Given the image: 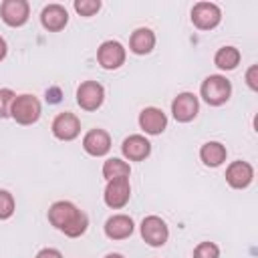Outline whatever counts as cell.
Listing matches in <instances>:
<instances>
[{
    "label": "cell",
    "mask_w": 258,
    "mask_h": 258,
    "mask_svg": "<svg viewBox=\"0 0 258 258\" xmlns=\"http://www.w3.org/2000/svg\"><path fill=\"white\" fill-rule=\"evenodd\" d=\"M48 222L69 238H79L89 226L87 214H83L75 204L64 200L54 202L48 208Z\"/></svg>",
    "instance_id": "1"
},
{
    "label": "cell",
    "mask_w": 258,
    "mask_h": 258,
    "mask_svg": "<svg viewBox=\"0 0 258 258\" xmlns=\"http://www.w3.org/2000/svg\"><path fill=\"white\" fill-rule=\"evenodd\" d=\"M232 95V83L222 75H210L202 83V97L208 105L220 107L224 105Z\"/></svg>",
    "instance_id": "2"
},
{
    "label": "cell",
    "mask_w": 258,
    "mask_h": 258,
    "mask_svg": "<svg viewBox=\"0 0 258 258\" xmlns=\"http://www.w3.org/2000/svg\"><path fill=\"white\" fill-rule=\"evenodd\" d=\"M10 117L20 123V125H32L38 121L40 117V101L34 95H16L12 109H10Z\"/></svg>",
    "instance_id": "3"
},
{
    "label": "cell",
    "mask_w": 258,
    "mask_h": 258,
    "mask_svg": "<svg viewBox=\"0 0 258 258\" xmlns=\"http://www.w3.org/2000/svg\"><path fill=\"white\" fill-rule=\"evenodd\" d=\"M222 20V10L214 2H198L191 8V22L200 30H212L220 24Z\"/></svg>",
    "instance_id": "4"
},
{
    "label": "cell",
    "mask_w": 258,
    "mask_h": 258,
    "mask_svg": "<svg viewBox=\"0 0 258 258\" xmlns=\"http://www.w3.org/2000/svg\"><path fill=\"white\" fill-rule=\"evenodd\" d=\"M105 101V89L97 81H85L77 89V103L85 111H97Z\"/></svg>",
    "instance_id": "5"
},
{
    "label": "cell",
    "mask_w": 258,
    "mask_h": 258,
    "mask_svg": "<svg viewBox=\"0 0 258 258\" xmlns=\"http://www.w3.org/2000/svg\"><path fill=\"white\" fill-rule=\"evenodd\" d=\"M141 238L149 246H153V248L163 246L167 242V238H169L167 224L159 216H147V218H143V222H141Z\"/></svg>",
    "instance_id": "6"
},
{
    "label": "cell",
    "mask_w": 258,
    "mask_h": 258,
    "mask_svg": "<svg viewBox=\"0 0 258 258\" xmlns=\"http://www.w3.org/2000/svg\"><path fill=\"white\" fill-rule=\"evenodd\" d=\"M105 204L113 210L123 208L129 198H131V185H129V177H117V179H109L107 187H105Z\"/></svg>",
    "instance_id": "7"
},
{
    "label": "cell",
    "mask_w": 258,
    "mask_h": 258,
    "mask_svg": "<svg viewBox=\"0 0 258 258\" xmlns=\"http://www.w3.org/2000/svg\"><path fill=\"white\" fill-rule=\"evenodd\" d=\"M97 60L103 69L115 71L125 62V46L119 40H105L97 50Z\"/></svg>",
    "instance_id": "8"
},
{
    "label": "cell",
    "mask_w": 258,
    "mask_h": 258,
    "mask_svg": "<svg viewBox=\"0 0 258 258\" xmlns=\"http://www.w3.org/2000/svg\"><path fill=\"white\" fill-rule=\"evenodd\" d=\"M28 14H30V6L26 0H4L0 6V16H2L4 24L12 26V28L26 24Z\"/></svg>",
    "instance_id": "9"
},
{
    "label": "cell",
    "mask_w": 258,
    "mask_h": 258,
    "mask_svg": "<svg viewBox=\"0 0 258 258\" xmlns=\"http://www.w3.org/2000/svg\"><path fill=\"white\" fill-rule=\"evenodd\" d=\"M198 111H200V103H198V97L194 93H179L171 101L173 119L179 123H189L191 119H196Z\"/></svg>",
    "instance_id": "10"
},
{
    "label": "cell",
    "mask_w": 258,
    "mask_h": 258,
    "mask_svg": "<svg viewBox=\"0 0 258 258\" xmlns=\"http://www.w3.org/2000/svg\"><path fill=\"white\" fill-rule=\"evenodd\" d=\"M81 133V121L77 115L64 111L58 113L52 121V135L60 141H73L77 135Z\"/></svg>",
    "instance_id": "11"
},
{
    "label": "cell",
    "mask_w": 258,
    "mask_h": 258,
    "mask_svg": "<svg viewBox=\"0 0 258 258\" xmlns=\"http://www.w3.org/2000/svg\"><path fill=\"white\" fill-rule=\"evenodd\" d=\"M254 179V167L246 161H232L226 169V181L234 189H244Z\"/></svg>",
    "instance_id": "12"
},
{
    "label": "cell",
    "mask_w": 258,
    "mask_h": 258,
    "mask_svg": "<svg viewBox=\"0 0 258 258\" xmlns=\"http://www.w3.org/2000/svg\"><path fill=\"white\" fill-rule=\"evenodd\" d=\"M139 127L147 133V135H159L165 131L167 127V117L161 109L157 107H145L139 113Z\"/></svg>",
    "instance_id": "13"
},
{
    "label": "cell",
    "mask_w": 258,
    "mask_h": 258,
    "mask_svg": "<svg viewBox=\"0 0 258 258\" xmlns=\"http://www.w3.org/2000/svg\"><path fill=\"white\" fill-rule=\"evenodd\" d=\"M83 147L89 155L93 157H103L109 153L111 149V137L105 129H91L85 137H83Z\"/></svg>",
    "instance_id": "14"
},
{
    "label": "cell",
    "mask_w": 258,
    "mask_h": 258,
    "mask_svg": "<svg viewBox=\"0 0 258 258\" xmlns=\"http://www.w3.org/2000/svg\"><path fill=\"white\" fill-rule=\"evenodd\" d=\"M40 22H42V26H44L46 30L58 32V30H62V28L67 26V22H69V12H67V8L60 6V4H48V6H44L42 12H40Z\"/></svg>",
    "instance_id": "15"
},
{
    "label": "cell",
    "mask_w": 258,
    "mask_h": 258,
    "mask_svg": "<svg viewBox=\"0 0 258 258\" xmlns=\"http://www.w3.org/2000/svg\"><path fill=\"white\" fill-rule=\"evenodd\" d=\"M121 151L129 161H143L151 153V143L143 135H129L123 141Z\"/></svg>",
    "instance_id": "16"
},
{
    "label": "cell",
    "mask_w": 258,
    "mask_h": 258,
    "mask_svg": "<svg viewBox=\"0 0 258 258\" xmlns=\"http://www.w3.org/2000/svg\"><path fill=\"white\" fill-rule=\"evenodd\" d=\"M105 234L111 240H125V238H129L133 234V220L129 216H125V214L111 216L105 222Z\"/></svg>",
    "instance_id": "17"
},
{
    "label": "cell",
    "mask_w": 258,
    "mask_h": 258,
    "mask_svg": "<svg viewBox=\"0 0 258 258\" xmlns=\"http://www.w3.org/2000/svg\"><path fill=\"white\" fill-rule=\"evenodd\" d=\"M155 46V34L151 28H137L129 38V48L135 54H149Z\"/></svg>",
    "instance_id": "18"
},
{
    "label": "cell",
    "mask_w": 258,
    "mask_h": 258,
    "mask_svg": "<svg viewBox=\"0 0 258 258\" xmlns=\"http://www.w3.org/2000/svg\"><path fill=\"white\" fill-rule=\"evenodd\" d=\"M226 155H228V151H226V147L220 141H208L200 149V157H202L204 165H208V167L222 165L226 161Z\"/></svg>",
    "instance_id": "19"
},
{
    "label": "cell",
    "mask_w": 258,
    "mask_h": 258,
    "mask_svg": "<svg viewBox=\"0 0 258 258\" xmlns=\"http://www.w3.org/2000/svg\"><path fill=\"white\" fill-rule=\"evenodd\" d=\"M214 62L218 69L222 71H232L240 64V50L236 46H222L216 56H214Z\"/></svg>",
    "instance_id": "20"
},
{
    "label": "cell",
    "mask_w": 258,
    "mask_h": 258,
    "mask_svg": "<svg viewBox=\"0 0 258 258\" xmlns=\"http://www.w3.org/2000/svg\"><path fill=\"white\" fill-rule=\"evenodd\" d=\"M131 173V167L129 163H125L123 159L119 157H111L103 163V177L109 181V179H117V177H129Z\"/></svg>",
    "instance_id": "21"
},
{
    "label": "cell",
    "mask_w": 258,
    "mask_h": 258,
    "mask_svg": "<svg viewBox=\"0 0 258 258\" xmlns=\"http://www.w3.org/2000/svg\"><path fill=\"white\" fill-rule=\"evenodd\" d=\"M14 208L16 204H14L12 194L6 189H0V220H8L14 214Z\"/></svg>",
    "instance_id": "22"
},
{
    "label": "cell",
    "mask_w": 258,
    "mask_h": 258,
    "mask_svg": "<svg viewBox=\"0 0 258 258\" xmlns=\"http://www.w3.org/2000/svg\"><path fill=\"white\" fill-rule=\"evenodd\" d=\"M194 258H220V248L214 242H200L194 250Z\"/></svg>",
    "instance_id": "23"
},
{
    "label": "cell",
    "mask_w": 258,
    "mask_h": 258,
    "mask_svg": "<svg viewBox=\"0 0 258 258\" xmlns=\"http://www.w3.org/2000/svg\"><path fill=\"white\" fill-rule=\"evenodd\" d=\"M99 8H101L99 0H75V10L81 16H93L99 12Z\"/></svg>",
    "instance_id": "24"
},
{
    "label": "cell",
    "mask_w": 258,
    "mask_h": 258,
    "mask_svg": "<svg viewBox=\"0 0 258 258\" xmlns=\"http://www.w3.org/2000/svg\"><path fill=\"white\" fill-rule=\"evenodd\" d=\"M16 99V93L12 89H0V117H8L12 103Z\"/></svg>",
    "instance_id": "25"
},
{
    "label": "cell",
    "mask_w": 258,
    "mask_h": 258,
    "mask_svg": "<svg viewBox=\"0 0 258 258\" xmlns=\"http://www.w3.org/2000/svg\"><path fill=\"white\" fill-rule=\"evenodd\" d=\"M246 81H248V87L252 91H258V64H252L246 71Z\"/></svg>",
    "instance_id": "26"
},
{
    "label": "cell",
    "mask_w": 258,
    "mask_h": 258,
    "mask_svg": "<svg viewBox=\"0 0 258 258\" xmlns=\"http://www.w3.org/2000/svg\"><path fill=\"white\" fill-rule=\"evenodd\" d=\"M36 258H62V254H60L56 248H42V250L36 254Z\"/></svg>",
    "instance_id": "27"
},
{
    "label": "cell",
    "mask_w": 258,
    "mask_h": 258,
    "mask_svg": "<svg viewBox=\"0 0 258 258\" xmlns=\"http://www.w3.org/2000/svg\"><path fill=\"white\" fill-rule=\"evenodd\" d=\"M46 101H50V103H58V101H60V93H58V89H50V91H46Z\"/></svg>",
    "instance_id": "28"
},
{
    "label": "cell",
    "mask_w": 258,
    "mask_h": 258,
    "mask_svg": "<svg viewBox=\"0 0 258 258\" xmlns=\"http://www.w3.org/2000/svg\"><path fill=\"white\" fill-rule=\"evenodd\" d=\"M6 50H8V46H6V40L0 36V60L6 56Z\"/></svg>",
    "instance_id": "29"
},
{
    "label": "cell",
    "mask_w": 258,
    "mask_h": 258,
    "mask_svg": "<svg viewBox=\"0 0 258 258\" xmlns=\"http://www.w3.org/2000/svg\"><path fill=\"white\" fill-rule=\"evenodd\" d=\"M105 258H123V256H121V254H117V252H115V254H107V256H105Z\"/></svg>",
    "instance_id": "30"
}]
</instances>
